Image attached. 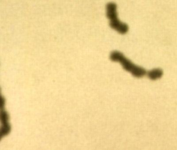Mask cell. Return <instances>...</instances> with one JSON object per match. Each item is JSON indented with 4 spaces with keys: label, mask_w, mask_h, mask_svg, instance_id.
Masks as SVG:
<instances>
[{
    "label": "cell",
    "mask_w": 177,
    "mask_h": 150,
    "mask_svg": "<svg viewBox=\"0 0 177 150\" xmlns=\"http://www.w3.org/2000/svg\"><path fill=\"white\" fill-rule=\"evenodd\" d=\"M117 6L113 2H110L106 6L107 16L110 20V26L121 34H125L129 31V26L118 19Z\"/></svg>",
    "instance_id": "2"
},
{
    "label": "cell",
    "mask_w": 177,
    "mask_h": 150,
    "mask_svg": "<svg viewBox=\"0 0 177 150\" xmlns=\"http://www.w3.org/2000/svg\"><path fill=\"white\" fill-rule=\"evenodd\" d=\"M5 105V99L1 95H0V110H3Z\"/></svg>",
    "instance_id": "6"
},
{
    "label": "cell",
    "mask_w": 177,
    "mask_h": 150,
    "mask_svg": "<svg viewBox=\"0 0 177 150\" xmlns=\"http://www.w3.org/2000/svg\"><path fill=\"white\" fill-rule=\"evenodd\" d=\"M110 58L112 61L120 63L125 71L130 72L135 77L141 78L146 74L145 69L134 64L119 51H114L111 53Z\"/></svg>",
    "instance_id": "1"
},
{
    "label": "cell",
    "mask_w": 177,
    "mask_h": 150,
    "mask_svg": "<svg viewBox=\"0 0 177 150\" xmlns=\"http://www.w3.org/2000/svg\"><path fill=\"white\" fill-rule=\"evenodd\" d=\"M11 126L9 123L2 124L0 127V135L2 137L8 135L11 132Z\"/></svg>",
    "instance_id": "4"
},
{
    "label": "cell",
    "mask_w": 177,
    "mask_h": 150,
    "mask_svg": "<svg viewBox=\"0 0 177 150\" xmlns=\"http://www.w3.org/2000/svg\"><path fill=\"white\" fill-rule=\"evenodd\" d=\"M0 91H1V90H0ZM0 95H1V93H0Z\"/></svg>",
    "instance_id": "7"
},
{
    "label": "cell",
    "mask_w": 177,
    "mask_h": 150,
    "mask_svg": "<svg viewBox=\"0 0 177 150\" xmlns=\"http://www.w3.org/2000/svg\"><path fill=\"white\" fill-rule=\"evenodd\" d=\"M9 120V115L7 112L3 110H0V123L2 124H5L8 123Z\"/></svg>",
    "instance_id": "5"
},
{
    "label": "cell",
    "mask_w": 177,
    "mask_h": 150,
    "mask_svg": "<svg viewBox=\"0 0 177 150\" xmlns=\"http://www.w3.org/2000/svg\"><path fill=\"white\" fill-rule=\"evenodd\" d=\"M147 74L150 79L155 80L159 79L162 77L163 72L162 69L160 68L154 69L153 70L149 71Z\"/></svg>",
    "instance_id": "3"
}]
</instances>
